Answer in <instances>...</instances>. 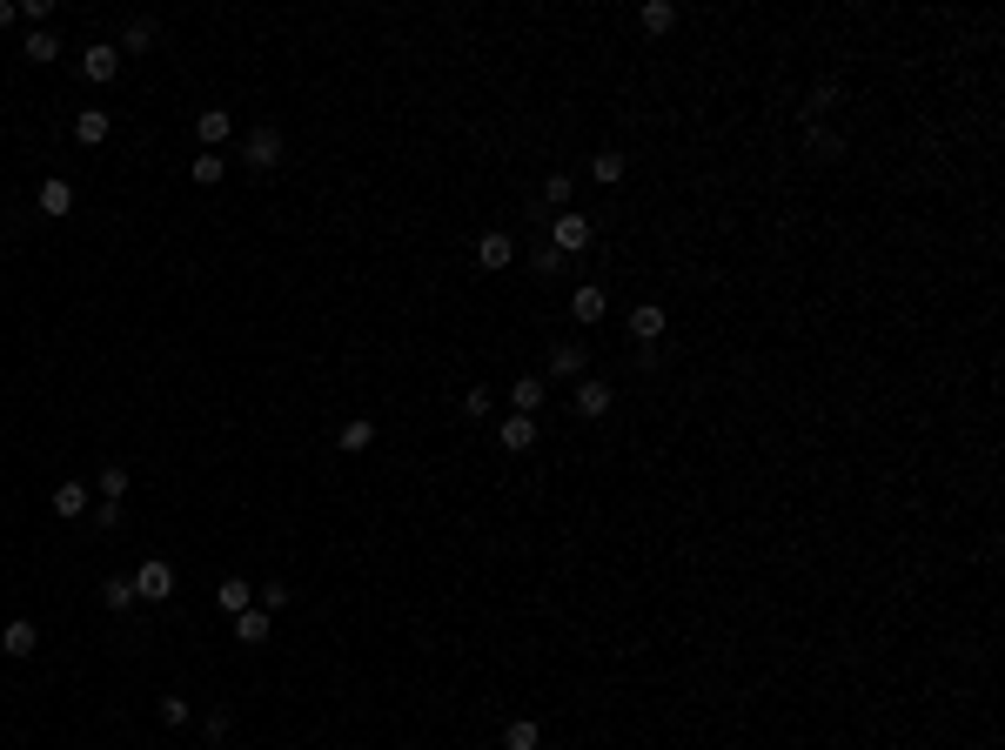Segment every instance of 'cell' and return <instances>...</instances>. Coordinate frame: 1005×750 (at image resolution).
<instances>
[{"label":"cell","instance_id":"1","mask_svg":"<svg viewBox=\"0 0 1005 750\" xmlns=\"http://www.w3.org/2000/svg\"><path fill=\"white\" fill-rule=\"evenodd\" d=\"M242 161L255 168V175L282 168V134H275V128H248V134H242Z\"/></svg>","mask_w":1005,"mask_h":750},{"label":"cell","instance_id":"2","mask_svg":"<svg viewBox=\"0 0 1005 750\" xmlns=\"http://www.w3.org/2000/svg\"><path fill=\"white\" fill-rule=\"evenodd\" d=\"M134 596H148V603H168V596H175V570H168L161 556H148V563L134 570Z\"/></svg>","mask_w":1005,"mask_h":750},{"label":"cell","instance_id":"3","mask_svg":"<svg viewBox=\"0 0 1005 750\" xmlns=\"http://www.w3.org/2000/svg\"><path fill=\"white\" fill-rule=\"evenodd\" d=\"M610 409H617V389H610L603 375H583V382H577V416L603 422V416H610Z\"/></svg>","mask_w":1005,"mask_h":750},{"label":"cell","instance_id":"4","mask_svg":"<svg viewBox=\"0 0 1005 750\" xmlns=\"http://www.w3.org/2000/svg\"><path fill=\"white\" fill-rule=\"evenodd\" d=\"M81 74H88V81H114V74H121V47H114V41L81 47Z\"/></svg>","mask_w":1005,"mask_h":750},{"label":"cell","instance_id":"5","mask_svg":"<svg viewBox=\"0 0 1005 750\" xmlns=\"http://www.w3.org/2000/svg\"><path fill=\"white\" fill-rule=\"evenodd\" d=\"M195 134L208 141V155H222V141L235 134V114H228V108H201L195 114Z\"/></svg>","mask_w":1005,"mask_h":750},{"label":"cell","instance_id":"6","mask_svg":"<svg viewBox=\"0 0 1005 750\" xmlns=\"http://www.w3.org/2000/svg\"><path fill=\"white\" fill-rule=\"evenodd\" d=\"M664 329H670V315L657 309V302H637V309H630V335H637V349H650Z\"/></svg>","mask_w":1005,"mask_h":750},{"label":"cell","instance_id":"7","mask_svg":"<svg viewBox=\"0 0 1005 750\" xmlns=\"http://www.w3.org/2000/svg\"><path fill=\"white\" fill-rule=\"evenodd\" d=\"M496 442H503V449H516V456H523V449H536V416H516V409H510V416L496 422Z\"/></svg>","mask_w":1005,"mask_h":750},{"label":"cell","instance_id":"8","mask_svg":"<svg viewBox=\"0 0 1005 750\" xmlns=\"http://www.w3.org/2000/svg\"><path fill=\"white\" fill-rule=\"evenodd\" d=\"M510 262H516V242L503 228H490V235L476 242V268H510Z\"/></svg>","mask_w":1005,"mask_h":750},{"label":"cell","instance_id":"9","mask_svg":"<svg viewBox=\"0 0 1005 750\" xmlns=\"http://www.w3.org/2000/svg\"><path fill=\"white\" fill-rule=\"evenodd\" d=\"M0 650H7V657H34V650H41V630H34L27 617H14L7 630H0Z\"/></svg>","mask_w":1005,"mask_h":750},{"label":"cell","instance_id":"10","mask_svg":"<svg viewBox=\"0 0 1005 750\" xmlns=\"http://www.w3.org/2000/svg\"><path fill=\"white\" fill-rule=\"evenodd\" d=\"M550 242H557V255H570V248H590V221H583V215H557Z\"/></svg>","mask_w":1005,"mask_h":750},{"label":"cell","instance_id":"11","mask_svg":"<svg viewBox=\"0 0 1005 750\" xmlns=\"http://www.w3.org/2000/svg\"><path fill=\"white\" fill-rule=\"evenodd\" d=\"M74 141H81V148H101V141H108V108H81L74 114Z\"/></svg>","mask_w":1005,"mask_h":750},{"label":"cell","instance_id":"12","mask_svg":"<svg viewBox=\"0 0 1005 750\" xmlns=\"http://www.w3.org/2000/svg\"><path fill=\"white\" fill-rule=\"evenodd\" d=\"M215 603H222L228 617H242V610H255V583H248V576H228L222 590H215Z\"/></svg>","mask_w":1005,"mask_h":750},{"label":"cell","instance_id":"13","mask_svg":"<svg viewBox=\"0 0 1005 750\" xmlns=\"http://www.w3.org/2000/svg\"><path fill=\"white\" fill-rule=\"evenodd\" d=\"M41 215H74V181H61V175L41 181Z\"/></svg>","mask_w":1005,"mask_h":750},{"label":"cell","instance_id":"14","mask_svg":"<svg viewBox=\"0 0 1005 750\" xmlns=\"http://www.w3.org/2000/svg\"><path fill=\"white\" fill-rule=\"evenodd\" d=\"M510 402H516V416H536V409H543V375H516Z\"/></svg>","mask_w":1005,"mask_h":750},{"label":"cell","instance_id":"15","mask_svg":"<svg viewBox=\"0 0 1005 750\" xmlns=\"http://www.w3.org/2000/svg\"><path fill=\"white\" fill-rule=\"evenodd\" d=\"M335 442H342L349 456H362V449L376 442V422H369V416H349V422H342V429H335Z\"/></svg>","mask_w":1005,"mask_h":750},{"label":"cell","instance_id":"16","mask_svg":"<svg viewBox=\"0 0 1005 750\" xmlns=\"http://www.w3.org/2000/svg\"><path fill=\"white\" fill-rule=\"evenodd\" d=\"M54 516H61V523L88 516V483H61V489H54Z\"/></svg>","mask_w":1005,"mask_h":750},{"label":"cell","instance_id":"17","mask_svg":"<svg viewBox=\"0 0 1005 750\" xmlns=\"http://www.w3.org/2000/svg\"><path fill=\"white\" fill-rule=\"evenodd\" d=\"M603 309H610V302H603L597 282H583L577 295H570V315H577V322H603Z\"/></svg>","mask_w":1005,"mask_h":750},{"label":"cell","instance_id":"18","mask_svg":"<svg viewBox=\"0 0 1005 750\" xmlns=\"http://www.w3.org/2000/svg\"><path fill=\"white\" fill-rule=\"evenodd\" d=\"M583 369H590L583 342H557V349H550V375H583Z\"/></svg>","mask_w":1005,"mask_h":750},{"label":"cell","instance_id":"19","mask_svg":"<svg viewBox=\"0 0 1005 750\" xmlns=\"http://www.w3.org/2000/svg\"><path fill=\"white\" fill-rule=\"evenodd\" d=\"M148 47H155V21H148V14H134V21L121 27V54H148Z\"/></svg>","mask_w":1005,"mask_h":750},{"label":"cell","instance_id":"20","mask_svg":"<svg viewBox=\"0 0 1005 750\" xmlns=\"http://www.w3.org/2000/svg\"><path fill=\"white\" fill-rule=\"evenodd\" d=\"M838 94H845L838 81H818V88H811V101H804V128H811L818 114H831V108H838Z\"/></svg>","mask_w":1005,"mask_h":750},{"label":"cell","instance_id":"21","mask_svg":"<svg viewBox=\"0 0 1005 750\" xmlns=\"http://www.w3.org/2000/svg\"><path fill=\"white\" fill-rule=\"evenodd\" d=\"M543 744V730H536V717H516L510 730H503V750H536Z\"/></svg>","mask_w":1005,"mask_h":750},{"label":"cell","instance_id":"22","mask_svg":"<svg viewBox=\"0 0 1005 750\" xmlns=\"http://www.w3.org/2000/svg\"><path fill=\"white\" fill-rule=\"evenodd\" d=\"M101 603H108L114 617H121V610L134 603V576H108V583H101Z\"/></svg>","mask_w":1005,"mask_h":750},{"label":"cell","instance_id":"23","mask_svg":"<svg viewBox=\"0 0 1005 750\" xmlns=\"http://www.w3.org/2000/svg\"><path fill=\"white\" fill-rule=\"evenodd\" d=\"M677 27V7L670 0H644V34H670Z\"/></svg>","mask_w":1005,"mask_h":750},{"label":"cell","instance_id":"24","mask_svg":"<svg viewBox=\"0 0 1005 750\" xmlns=\"http://www.w3.org/2000/svg\"><path fill=\"white\" fill-rule=\"evenodd\" d=\"M804 148H811V155H825V161H838V155H845V141H838L831 128H804Z\"/></svg>","mask_w":1005,"mask_h":750},{"label":"cell","instance_id":"25","mask_svg":"<svg viewBox=\"0 0 1005 750\" xmlns=\"http://www.w3.org/2000/svg\"><path fill=\"white\" fill-rule=\"evenodd\" d=\"M590 181H603V188H610V181H624V155H617V148H603V155L590 161Z\"/></svg>","mask_w":1005,"mask_h":750},{"label":"cell","instance_id":"26","mask_svg":"<svg viewBox=\"0 0 1005 750\" xmlns=\"http://www.w3.org/2000/svg\"><path fill=\"white\" fill-rule=\"evenodd\" d=\"M235 637H242V643H262V637H268V610H242V617H235Z\"/></svg>","mask_w":1005,"mask_h":750},{"label":"cell","instance_id":"27","mask_svg":"<svg viewBox=\"0 0 1005 750\" xmlns=\"http://www.w3.org/2000/svg\"><path fill=\"white\" fill-rule=\"evenodd\" d=\"M94 483H101V503H121V496H128V469H101V476H94Z\"/></svg>","mask_w":1005,"mask_h":750},{"label":"cell","instance_id":"28","mask_svg":"<svg viewBox=\"0 0 1005 750\" xmlns=\"http://www.w3.org/2000/svg\"><path fill=\"white\" fill-rule=\"evenodd\" d=\"M54 54H61V41H54V34H47V27H41V34H27V61H54Z\"/></svg>","mask_w":1005,"mask_h":750},{"label":"cell","instance_id":"29","mask_svg":"<svg viewBox=\"0 0 1005 750\" xmlns=\"http://www.w3.org/2000/svg\"><path fill=\"white\" fill-rule=\"evenodd\" d=\"M188 175H195V181H201V188H215V181H222V175H228V161H222V155H201V161H195V168H188Z\"/></svg>","mask_w":1005,"mask_h":750},{"label":"cell","instance_id":"30","mask_svg":"<svg viewBox=\"0 0 1005 750\" xmlns=\"http://www.w3.org/2000/svg\"><path fill=\"white\" fill-rule=\"evenodd\" d=\"M463 409H469V416H490V409H496L490 382H476V389H469V396H463Z\"/></svg>","mask_w":1005,"mask_h":750},{"label":"cell","instance_id":"31","mask_svg":"<svg viewBox=\"0 0 1005 750\" xmlns=\"http://www.w3.org/2000/svg\"><path fill=\"white\" fill-rule=\"evenodd\" d=\"M570 188H577L570 175H550V181H543V201H550V208H563V201H570Z\"/></svg>","mask_w":1005,"mask_h":750},{"label":"cell","instance_id":"32","mask_svg":"<svg viewBox=\"0 0 1005 750\" xmlns=\"http://www.w3.org/2000/svg\"><path fill=\"white\" fill-rule=\"evenodd\" d=\"M289 603V583H268V590H255V610H282Z\"/></svg>","mask_w":1005,"mask_h":750},{"label":"cell","instance_id":"33","mask_svg":"<svg viewBox=\"0 0 1005 750\" xmlns=\"http://www.w3.org/2000/svg\"><path fill=\"white\" fill-rule=\"evenodd\" d=\"M161 724H188V697H161Z\"/></svg>","mask_w":1005,"mask_h":750},{"label":"cell","instance_id":"34","mask_svg":"<svg viewBox=\"0 0 1005 750\" xmlns=\"http://www.w3.org/2000/svg\"><path fill=\"white\" fill-rule=\"evenodd\" d=\"M14 14H21V7H14V0H0V27H14Z\"/></svg>","mask_w":1005,"mask_h":750}]
</instances>
